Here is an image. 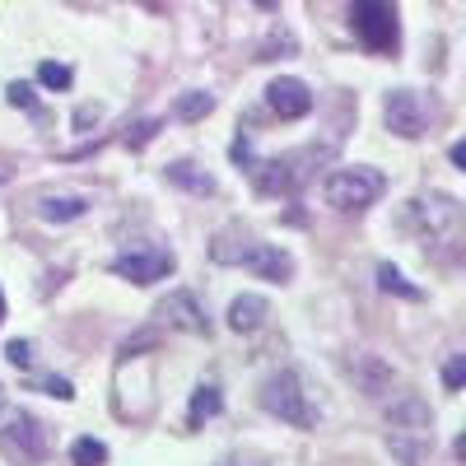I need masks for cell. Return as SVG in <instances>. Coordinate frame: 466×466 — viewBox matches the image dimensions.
Masks as SVG:
<instances>
[{
  "instance_id": "6da1fadb",
  "label": "cell",
  "mask_w": 466,
  "mask_h": 466,
  "mask_svg": "<svg viewBox=\"0 0 466 466\" xmlns=\"http://www.w3.org/2000/svg\"><path fill=\"white\" fill-rule=\"evenodd\" d=\"M406 224L415 233V243L430 252L434 261H457L461 257V238H466V224H461V206L443 191H430V197H415L406 210Z\"/></svg>"
},
{
  "instance_id": "7a4b0ae2",
  "label": "cell",
  "mask_w": 466,
  "mask_h": 466,
  "mask_svg": "<svg viewBox=\"0 0 466 466\" xmlns=\"http://www.w3.org/2000/svg\"><path fill=\"white\" fill-rule=\"evenodd\" d=\"M210 257L219 266H248V270H257L261 280H276V285H285L294 276V257L280 243H261V238H252V233H243V228L215 233Z\"/></svg>"
},
{
  "instance_id": "3957f363",
  "label": "cell",
  "mask_w": 466,
  "mask_h": 466,
  "mask_svg": "<svg viewBox=\"0 0 466 466\" xmlns=\"http://www.w3.org/2000/svg\"><path fill=\"white\" fill-rule=\"evenodd\" d=\"M387 452H392L401 466H424L434 452V410L420 397H401L392 410H387Z\"/></svg>"
},
{
  "instance_id": "277c9868",
  "label": "cell",
  "mask_w": 466,
  "mask_h": 466,
  "mask_svg": "<svg viewBox=\"0 0 466 466\" xmlns=\"http://www.w3.org/2000/svg\"><path fill=\"white\" fill-rule=\"evenodd\" d=\"M0 452H5V461H15V466L47 461V452H52L47 424L19 401H0Z\"/></svg>"
},
{
  "instance_id": "5b68a950",
  "label": "cell",
  "mask_w": 466,
  "mask_h": 466,
  "mask_svg": "<svg viewBox=\"0 0 466 466\" xmlns=\"http://www.w3.org/2000/svg\"><path fill=\"white\" fill-rule=\"evenodd\" d=\"M350 28L373 56H392L401 47V10L397 0H350Z\"/></svg>"
},
{
  "instance_id": "8992f818",
  "label": "cell",
  "mask_w": 466,
  "mask_h": 466,
  "mask_svg": "<svg viewBox=\"0 0 466 466\" xmlns=\"http://www.w3.org/2000/svg\"><path fill=\"white\" fill-rule=\"evenodd\" d=\"M257 401H261V410H266V415H276L280 424H294V430H313V420H318L313 401H308L303 373H294V369L270 373V378L261 382Z\"/></svg>"
},
{
  "instance_id": "52a82bcc",
  "label": "cell",
  "mask_w": 466,
  "mask_h": 466,
  "mask_svg": "<svg viewBox=\"0 0 466 466\" xmlns=\"http://www.w3.org/2000/svg\"><path fill=\"white\" fill-rule=\"evenodd\" d=\"M382 191H387V177H382L378 168L355 164V168H336V173L322 182V201H327L331 210L350 215V210H369Z\"/></svg>"
},
{
  "instance_id": "ba28073f",
  "label": "cell",
  "mask_w": 466,
  "mask_h": 466,
  "mask_svg": "<svg viewBox=\"0 0 466 466\" xmlns=\"http://www.w3.org/2000/svg\"><path fill=\"white\" fill-rule=\"evenodd\" d=\"M107 270L122 276V280H131V285H159V280H168L177 270V257L168 248H131L122 257H112Z\"/></svg>"
},
{
  "instance_id": "9c48e42d",
  "label": "cell",
  "mask_w": 466,
  "mask_h": 466,
  "mask_svg": "<svg viewBox=\"0 0 466 466\" xmlns=\"http://www.w3.org/2000/svg\"><path fill=\"white\" fill-rule=\"evenodd\" d=\"M382 122H387V131L401 136V140H420L424 127H430V116H424V103H420L415 89H392L382 98Z\"/></svg>"
},
{
  "instance_id": "30bf717a",
  "label": "cell",
  "mask_w": 466,
  "mask_h": 466,
  "mask_svg": "<svg viewBox=\"0 0 466 466\" xmlns=\"http://www.w3.org/2000/svg\"><path fill=\"white\" fill-rule=\"evenodd\" d=\"M154 318H159L164 327H173V331H187V336H210V322L201 313L197 294H187V289H173L159 308H154Z\"/></svg>"
},
{
  "instance_id": "8fae6325",
  "label": "cell",
  "mask_w": 466,
  "mask_h": 466,
  "mask_svg": "<svg viewBox=\"0 0 466 466\" xmlns=\"http://www.w3.org/2000/svg\"><path fill=\"white\" fill-rule=\"evenodd\" d=\"M266 107L276 112L280 122H299V116L313 112V89L303 80H294V75H280V80L266 85Z\"/></svg>"
},
{
  "instance_id": "7c38bea8",
  "label": "cell",
  "mask_w": 466,
  "mask_h": 466,
  "mask_svg": "<svg viewBox=\"0 0 466 466\" xmlns=\"http://www.w3.org/2000/svg\"><path fill=\"white\" fill-rule=\"evenodd\" d=\"M37 215L47 224H75L89 215V197H80V191H43L37 197Z\"/></svg>"
},
{
  "instance_id": "4fadbf2b",
  "label": "cell",
  "mask_w": 466,
  "mask_h": 466,
  "mask_svg": "<svg viewBox=\"0 0 466 466\" xmlns=\"http://www.w3.org/2000/svg\"><path fill=\"white\" fill-rule=\"evenodd\" d=\"M228 331H238V336H252L257 327H266V318H270V303L261 299V294H238L228 303Z\"/></svg>"
},
{
  "instance_id": "5bb4252c",
  "label": "cell",
  "mask_w": 466,
  "mask_h": 466,
  "mask_svg": "<svg viewBox=\"0 0 466 466\" xmlns=\"http://www.w3.org/2000/svg\"><path fill=\"white\" fill-rule=\"evenodd\" d=\"M164 177H168L173 187L191 191V197H215V177H210L206 168H197V164H187V159L168 164V168H164Z\"/></svg>"
},
{
  "instance_id": "9a60e30c",
  "label": "cell",
  "mask_w": 466,
  "mask_h": 466,
  "mask_svg": "<svg viewBox=\"0 0 466 466\" xmlns=\"http://www.w3.org/2000/svg\"><path fill=\"white\" fill-rule=\"evenodd\" d=\"M224 410V397H219V387L215 382H201L197 392H191V406H187V424L191 430H201L206 420H215Z\"/></svg>"
},
{
  "instance_id": "2e32d148",
  "label": "cell",
  "mask_w": 466,
  "mask_h": 466,
  "mask_svg": "<svg viewBox=\"0 0 466 466\" xmlns=\"http://www.w3.org/2000/svg\"><path fill=\"white\" fill-rule=\"evenodd\" d=\"M355 373H360V382H364V392L369 397H382L387 392V387H392L397 382V373L392 369H387L378 355H360V364H355Z\"/></svg>"
},
{
  "instance_id": "e0dca14e",
  "label": "cell",
  "mask_w": 466,
  "mask_h": 466,
  "mask_svg": "<svg viewBox=\"0 0 466 466\" xmlns=\"http://www.w3.org/2000/svg\"><path fill=\"white\" fill-rule=\"evenodd\" d=\"M210 112H215V94H206V89H187V94L173 103L177 122H201V116H210Z\"/></svg>"
},
{
  "instance_id": "ac0fdd59",
  "label": "cell",
  "mask_w": 466,
  "mask_h": 466,
  "mask_svg": "<svg viewBox=\"0 0 466 466\" xmlns=\"http://www.w3.org/2000/svg\"><path fill=\"white\" fill-rule=\"evenodd\" d=\"M378 289H382V294H401V299H420V289L401 276L397 266H387V261L378 266Z\"/></svg>"
},
{
  "instance_id": "d6986e66",
  "label": "cell",
  "mask_w": 466,
  "mask_h": 466,
  "mask_svg": "<svg viewBox=\"0 0 466 466\" xmlns=\"http://www.w3.org/2000/svg\"><path fill=\"white\" fill-rule=\"evenodd\" d=\"M70 461H75V466H103V461H107V443H98V439H75V443H70Z\"/></svg>"
},
{
  "instance_id": "ffe728a7",
  "label": "cell",
  "mask_w": 466,
  "mask_h": 466,
  "mask_svg": "<svg viewBox=\"0 0 466 466\" xmlns=\"http://www.w3.org/2000/svg\"><path fill=\"white\" fill-rule=\"evenodd\" d=\"M37 80H43L47 89H70L75 75H70V66H61V61H43V66H37Z\"/></svg>"
},
{
  "instance_id": "44dd1931",
  "label": "cell",
  "mask_w": 466,
  "mask_h": 466,
  "mask_svg": "<svg viewBox=\"0 0 466 466\" xmlns=\"http://www.w3.org/2000/svg\"><path fill=\"white\" fill-rule=\"evenodd\" d=\"M5 103H10V107H24V112H37V98H33V85H24V80H15V85H5Z\"/></svg>"
},
{
  "instance_id": "7402d4cb",
  "label": "cell",
  "mask_w": 466,
  "mask_h": 466,
  "mask_svg": "<svg viewBox=\"0 0 466 466\" xmlns=\"http://www.w3.org/2000/svg\"><path fill=\"white\" fill-rule=\"evenodd\" d=\"M461 382H466V355H448V364H443V387H448V392H461Z\"/></svg>"
},
{
  "instance_id": "603a6c76",
  "label": "cell",
  "mask_w": 466,
  "mask_h": 466,
  "mask_svg": "<svg viewBox=\"0 0 466 466\" xmlns=\"http://www.w3.org/2000/svg\"><path fill=\"white\" fill-rule=\"evenodd\" d=\"M5 360L28 373V369H33V340H10V345H5Z\"/></svg>"
},
{
  "instance_id": "cb8c5ba5",
  "label": "cell",
  "mask_w": 466,
  "mask_h": 466,
  "mask_svg": "<svg viewBox=\"0 0 466 466\" xmlns=\"http://www.w3.org/2000/svg\"><path fill=\"white\" fill-rule=\"evenodd\" d=\"M37 387H43L47 397H56V401H75V387L66 378H37Z\"/></svg>"
},
{
  "instance_id": "d4e9b609",
  "label": "cell",
  "mask_w": 466,
  "mask_h": 466,
  "mask_svg": "<svg viewBox=\"0 0 466 466\" xmlns=\"http://www.w3.org/2000/svg\"><path fill=\"white\" fill-rule=\"evenodd\" d=\"M154 131H159V122H140V127H136V136H127V145H131V149H140V145H149V140H154Z\"/></svg>"
},
{
  "instance_id": "484cf974",
  "label": "cell",
  "mask_w": 466,
  "mask_h": 466,
  "mask_svg": "<svg viewBox=\"0 0 466 466\" xmlns=\"http://www.w3.org/2000/svg\"><path fill=\"white\" fill-rule=\"evenodd\" d=\"M448 159H452V164H457V168H466V145H461V140H457V145H452V149H448Z\"/></svg>"
},
{
  "instance_id": "4316f807",
  "label": "cell",
  "mask_w": 466,
  "mask_h": 466,
  "mask_svg": "<svg viewBox=\"0 0 466 466\" xmlns=\"http://www.w3.org/2000/svg\"><path fill=\"white\" fill-rule=\"evenodd\" d=\"M252 5H261V10H280V0H252Z\"/></svg>"
},
{
  "instance_id": "83f0119b",
  "label": "cell",
  "mask_w": 466,
  "mask_h": 466,
  "mask_svg": "<svg viewBox=\"0 0 466 466\" xmlns=\"http://www.w3.org/2000/svg\"><path fill=\"white\" fill-rule=\"evenodd\" d=\"M0 322H5V294H0Z\"/></svg>"
},
{
  "instance_id": "f1b7e54d",
  "label": "cell",
  "mask_w": 466,
  "mask_h": 466,
  "mask_svg": "<svg viewBox=\"0 0 466 466\" xmlns=\"http://www.w3.org/2000/svg\"><path fill=\"white\" fill-rule=\"evenodd\" d=\"M224 466H228V461H224Z\"/></svg>"
}]
</instances>
